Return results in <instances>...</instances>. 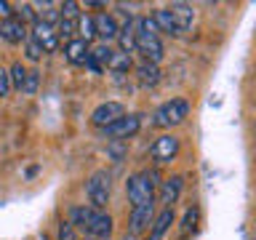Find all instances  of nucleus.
Returning <instances> with one entry per match:
<instances>
[{
  "instance_id": "412c9836",
  "label": "nucleus",
  "mask_w": 256,
  "mask_h": 240,
  "mask_svg": "<svg viewBox=\"0 0 256 240\" xmlns=\"http://www.w3.org/2000/svg\"><path fill=\"white\" fill-rule=\"evenodd\" d=\"M78 35H80V40H86V43H91V40L96 38V24H94V16H88V14H83L78 19Z\"/></svg>"
},
{
  "instance_id": "dca6fc26",
  "label": "nucleus",
  "mask_w": 256,
  "mask_h": 240,
  "mask_svg": "<svg viewBox=\"0 0 256 240\" xmlns=\"http://www.w3.org/2000/svg\"><path fill=\"white\" fill-rule=\"evenodd\" d=\"M136 78H139V83H142L144 88L158 86V80H160V67H158V64H152V62H142L139 67H136Z\"/></svg>"
},
{
  "instance_id": "f257e3e1",
  "label": "nucleus",
  "mask_w": 256,
  "mask_h": 240,
  "mask_svg": "<svg viewBox=\"0 0 256 240\" xmlns=\"http://www.w3.org/2000/svg\"><path fill=\"white\" fill-rule=\"evenodd\" d=\"M70 224L83 230L94 240H110V235H112L110 214L102 211V208H94V206H72L70 208Z\"/></svg>"
},
{
  "instance_id": "ddd939ff",
  "label": "nucleus",
  "mask_w": 256,
  "mask_h": 240,
  "mask_svg": "<svg viewBox=\"0 0 256 240\" xmlns=\"http://www.w3.org/2000/svg\"><path fill=\"white\" fill-rule=\"evenodd\" d=\"M64 54H67V62L70 64H78V67H86L88 56H91V46L80 38H72L67 46H64Z\"/></svg>"
},
{
  "instance_id": "2f4dec72",
  "label": "nucleus",
  "mask_w": 256,
  "mask_h": 240,
  "mask_svg": "<svg viewBox=\"0 0 256 240\" xmlns=\"http://www.w3.org/2000/svg\"><path fill=\"white\" fill-rule=\"evenodd\" d=\"M123 240H136V235H131V232H128V235H123Z\"/></svg>"
},
{
  "instance_id": "6e6552de",
  "label": "nucleus",
  "mask_w": 256,
  "mask_h": 240,
  "mask_svg": "<svg viewBox=\"0 0 256 240\" xmlns=\"http://www.w3.org/2000/svg\"><path fill=\"white\" fill-rule=\"evenodd\" d=\"M30 38L35 40V43L43 48L46 54H51L56 51V46H59V32H56V27H51V24H46V22H35L32 24V32H30Z\"/></svg>"
},
{
  "instance_id": "393cba45",
  "label": "nucleus",
  "mask_w": 256,
  "mask_h": 240,
  "mask_svg": "<svg viewBox=\"0 0 256 240\" xmlns=\"http://www.w3.org/2000/svg\"><path fill=\"white\" fill-rule=\"evenodd\" d=\"M56 32H59V38H67V43H70L72 35L78 32V22H75V19H59V27H56Z\"/></svg>"
},
{
  "instance_id": "6ab92c4d",
  "label": "nucleus",
  "mask_w": 256,
  "mask_h": 240,
  "mask_svg": "<svg viewBox=\"0 0 256 240\" xmlns=\"http://www.w3.org/2000/svg\"><path fill=\"white\" fill-rule=\"evenodd\" d=\"M152 19H155V24H158V30H160V32H171V35H182L168 8H158V11L152 14Z\"/></svg>"
},
{
  "instance_id": "4be33fe9",
  "label": "nucleus",
  "mask_w": 256,
  "mask_h": 240,
  "mask_svg": "<svg viewBox=\"0 0 256 240\" xmlns=\"http://www.w3.org/2000/svg\"><path fill=\"white\" fill-rule=\"evenodd\" d=\"M198 219H200V208H198V206L187 208V214H184V222H182V235H184V238L192 235V232L198 230Z\"/></svg>"
},
{
  "instance_id": "c756f323",
  "label": "nucleus",
  "mask_w": 256,
  "mask_h": 240,
  "mask_svg": "<svg viewBox=\"0 0 256 240\" xmlns=\"http://www.w3.org/2000/svg\"><path fill=\"white\" fill-rule=\"evenodd\" d=\"M8 91H11V75H8V70L0 67V99L8 96Z\"/></svg>"
},
{
  "instance_id": "4468645a",
  "label": "nucleus",
  "mask_w": 256,
  "mask_h": 240,
  "mask_svg": "<svg viewBox=\"0 0 256 240\" xmlns=\"http://www.w3.org/2000/svg\"><path fill=\"white\" fill-rule=\"evenodd\" d=\"M168 11H171L179 32H187L192 27V22H195V8L187 6V3H171V6H168Z\"/></svg>"
},
{
  "instance_id": "aec40b11",
  "label": "nucleus",
  "mask_w": 256,
  "mask_h": 240,
  "mask_svg": "<svg viewBox=\"0 0 256 240\" xmlns=\"http://www.w3.org/2000/svg\"><path fill=\"white\" fill-rule=\"evenodd\" d=\"M112 56H115V51H112L107 43H99V46H94V48H91V59L99 64L102 70H107V67H110Z\"/></svg>"
},
{
  "instance_id": "1a4fd4ad",
  "label": "nucleus",
  "mask_w": 256,
  "mask_h": 240,
  "mask_svg": "<svg viewBox=\"0 0 256 240\" xmlns=\"http://www.w3.org/2000/svg\"><path fill=\"white\" fill-rule=\"evenodd\" d=\"M139 128H142V118H139V115H123L118 123H112L110 128H104V134H107L110 139L123 142V139H131V136L139 131Z\"/></svg>"
},
{
  "instance_id": "a211bd4d",
  "label": "nucleus",
  "mask_w": 256,
  "mask_h": 240,
  "mask_svg": "<svg viewBox=\"0 0 256 240\" xmlns=\"http://www.w3.org/2000/svg\"><path fill=\"white\" fill-rule=\"evenodd\" d=\"M118 43H120V51L128 54V56L136 51V30H134V22H131V19L126 22V27H120Z\"/></svg>"
},
{
  "instance_id": "b1692460",
  "label": "nucleus",
  "mask_w": 256,
  "mask_h": 240,
  "mask_svg": "<svg viewBox=\"0 0 256 240\" xmlns=\"http://www.w3.org/2000/svg\"><path fill=\"white\" fill-rule=\"evenodd\" d=\"M27 72H30V70H24V64H22V62H16L14 67L8 70V75H11V88L22 91V88H24V80H27Z\"/></svg>"
},
{
  "instance_id": "0eeeda50",
  "label": "nucleus",
  "mask_w": 256,
  "mask_h": 240,
  "mask_svg": "<svg viewBox=\"0 0 256 240\" xmlns=\"http://www.w3.org/2000/svg\"><path fill=\"white\" fill-rule=\"evenodd\" d=\"M150 155H152L155 163H171V160L179 155V139H176L174 134H163L160 139H155Z\"/></svg>"
},
{
  "instance_id": "bb28decb",
  "label": "nucleus",
  "mask_w": 256,
  "mask_h": 240,
  "mask_svg": "<svg viewBox=\"0 0 256 240\" xmlns=\"http://www.w3.org/2000/svg\"><path fill=\"white\" fill-rule=\"evenodd\" d=\"M78 3H75V0H67V3H62L59 6V11H62V19H80V11H78Z\"/></svg>"
},
{
  "instance_id": "5701e85b",
  "label": "nucleus",
  "mask_w": 256,
  "mask_h": 240,
  "mask_svg": "<svg viewBox=\"0 0 256 240\" xmlns=\"http://www.w3.org/2000/svg\"><path fill=\"white\" fill-rule=\"evenodd\" d=\"M131 67H134L131 56L123 54V51H115V56H112V62H110V67H107V70H112V72H128Z\"/></svg>"
},
{
  "instance_id": "f03ea898",
  "label": "nucleus",
  "mask_w": 256,
  "mask_h": 240,
  "mask_svg": "<svg viewBox=\"0 0 256 240\" xmlns=\"http://www.w3.org/2000/svg\"><path fill=\"white\" fill-rule=\"evenodd\" d=\"M136 30V51L144 56V62L158 64L163 59V43H160V30L152 16H144V19L134 22Z\"/></svg>"
},
{
  "instance_id": "f3484780",
  "label": "nucleus",
  "mask_w": 256,
  "mask_h": 240,
  "mask_svg": "<svg viewBox=\"0 0 256 240\" xmlns=\"http://www.w3.org/2000/svg\"><path fill=\"white\" fill-rule=\"evenodd\" d=\"M171 224H174V208H163V211L155 216V222H152V232H150V235L155 240H163V235L168 232Z\"/></svg>"
},
{
  "instance_id": "423d86ee",
  "label": "nucleus",
  "mask_w": 256,
  "mask_h": 240,
  "mask_svg": "<svg viewBox=\"0 0 256 240\" xmlns=\"http://www.w3.org/2000/svg\"><path fill=\"white\" fill-rule=\"evenodd\" d=\"M123 115H126V110H123L120 102H104V104H99V107L91 112V123L96 128H110L112 123H118Z\"/></svg>"
},
{
  "instance_id": "2eb2a0df",
  "label": "nucleus",
  "mask_w": 256,
  "mask_h": 240,
  "mask_svg": "<svg viewBox=\"0 0 256 240\" xmlns=\"http://www.w3.org/2000/svg\"><path fill=\"white\" fill-rule=\"evenodd\" d=\"M182 184H184L182 176H171V179L163 182V187H160V203H163V208H174V203L179 200Z\"/></svg>"
},
{
  "instance_id": "7c9ffc66",
  "label": "nucleus",
  "mask_w": 256,
  "mask_h": 240,
  "mask_svg": "<svg viewBox=\"0 0 256 240\" xmlns=\"http://www.w3.org/2000/svg\"><path fill=\"white\" fill-rule=\"evenodd\" d=\"M0 16H3V22H6V19H11V16H14V11H11V3L0 0Z\"/></svg>"
},
{
  "instance_id": "39448f33",
  "label": "nucleus",
  "mask_w": 256,
  "mask_h": 240,
  "mask_svg": "<svg viewBox=\"0 0 256 240\" xmlns=\"http://www.w3.org/2000/svg\"><path fill=\"white\" fill-rule=\"evenodd\" d=\"M86 195H88V203L94 208H102L110 203V174L107 171H94L86 182Z\"/></svg>"
},
{
  "instance_id": "a878e982",
  "label": "nucleus",
  "mask_w": 256,
  "mask_h": 240,
  "mask_svg": "<svg viewBox=\"0 0 256 240\" xmlns=\"http://www.w3.org/2000/svg\"><path fill=\"white\" fill-rule=\"evenodd\" d=\"M38 83H40V72H38V70H30V72H27V80H24V88H22V94L32 96V94L38 91Z\"/></svg>"
},
{
  "instance_id": "9b49d317",
  "label": "nucleus",
  "mask_w": 256,
  "mask_h": 240,
  "mask_svg": "<svg viewBox=\"0 0 256 240\" xmlns=\"http://www.w3.org/2000/svg\"><path fill=\"white\" fill-rule=\"evenodd\" d=\"M152 222H155V203L131 208V219H128V224H131V235H136V232H144Z\"/></svg>"
},
{
  "instance_id": "9d476101",
  "label": "nucleus",
  "mask_w": 256,
  "mask_h": 240,
  "mask_svg": "<svg viewBox=\"0 0 256 240\" xmlns=\"http://www.w3.org/2000/svg\"><path fill=\"white\" fill-rule=\"evenodd\" d=\"M0 38L8 40V43H27L30 40V32H27V24L19 16H11L0 24Z\"/></svg>"
},
{
  "instance_id": "cd10ccee",
  "label": "nucleus",
  "mask_w": 256,
  "mask_h": 240,
  "mask_svg": "<svg viewBox=\"0 0 256 240\" xmlns=\"http://www.w3.org/2000/svg\"><path fill=\"white\" fill-rule=\"evenodd\" d=\"M24 51H27V59H32V62H38L40 59V56H43L46 51H43V48H40L38 43H35V40H27V43H24Z\"/></svg>"
},
{
  "instance_id": "20e7f679",
  "label": "nucleus",
  "mask_w": 256,
  "mask_h": 240,
  "mask_svg": "<svg viewBox=\"0 0 256 240\" xmlns=\"http://www.w3.org/2000/svg\"><path fill=\"white\" fill-rule=\"evenodd\" d=\"M187 115H190V102L187 99H171V102H166V104L158 107L152 123H155L158 128H174V126L184 123Z\"/></svg>"
},
{
  "instance_id": "c85d7f7f",
  "label": "nucleus",
  "mask_w": 256,
  "mask_h": 240,
  "mask_svg": "<svg viewBox=\"0 0 256 240\" xmlns=\"http://www.w3.org/2000/svg\"><path fill=\"white\" fill-rule=\"evenodd\" d=\"M59 240H78L75 227H72L70 222H62V224H59Z\"/></svg>"
},
{
  "instance_id": "473e14b6",
  "label": "nucleus",
  "mask_w": 256,
  "mask_h": 240,
  "mask_svg": "<svg viewBox=\"0 0 256 240\" xmlns=\"http://www.w3.org/2000/svg\"><path fill=\"white\" fill-rule=\"evenodd\" d=\"M147 240H155V238H152V235H150V238H147Z\"/></svg>"
},
{
  "instance_id": "f8f14e48",
  "label": "nucleus",
  "mask_w": 256,
  "mask_h": 240,
  "mask_svg": "<svg viewBox=\"0 0 256 240\" xmlns=\"http://www.w3.org/2000/svg\"><path fill=\"white\" fill-rule=\"evenodd\" d=\"M94 24H96V38H102L104 43L118 40L120 27H118L115 16H110V14H96V16H94Z\"/></svg>"
},
{
  "instance_id": "7ed1b4c3",
  "label": "nucleus",
  "mask_w": 256,
  "mask_h": 240,
  "mask_svg": "<svg viewBox=\"0 0 256 240\" xmlns=\"http://www.w3.org/2000/svg\"><path fill=\"white\" fill-rule=\"evenodd\" d=\"M155 174L150 171H139L134 174L131 179L126 182V190H128V200H131V208H139V206H147V203H155Z\"/></svg>"
}]
</instances>
